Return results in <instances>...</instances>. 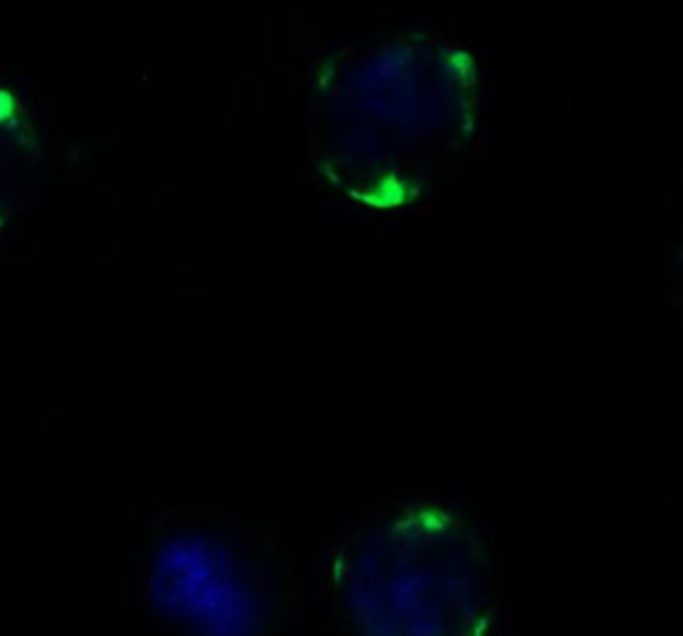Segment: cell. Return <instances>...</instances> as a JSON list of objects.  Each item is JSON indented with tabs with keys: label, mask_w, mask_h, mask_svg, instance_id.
<instances>
[{
	"label": "cell",
	"mask_w": 683,
	"mask_h": 636,
	"mask_svg": "<svg viewBox=\"0 0 683 636\" xmlns=\"http://www.w3.org/2000/svg\"><path fill=\"white\" fill-rule=\"evenodd\" d=\"M0 127L14 132L19 142H24V137L33 140V129L22 121V103L9 86H0Z\"/></svg>",
	"instance_id": "obj_2"
},
{
	"label": "cell",
	"mask_w": 683,
	"mask_h": 636,
	"mask_svg": "<svg viewBox=\"0 0 683 636\" xmlns=\"http://www.w3.org/2000/svg\"><path fill=\"white\" fill-rule=\"evenodd\" d=\"M448 71L459 73V76H463V78H472L474 76V60L469 57L467 52H453L448 60Z\"/></svg>",
	"instance_id": "obj_3"
},
{
	"label": "cell",
	"mask_w": 683,
	"mask_h": 636,
	"mask_svg": "<svg viewBox=\"0 0 683 636\" xmlns=\"http://www.w3.org/2000/svg\"><path fill=\"white\" fill-rule=\"evenodd\" d=\"M416 186L410 180L397 178V174H386L381 183H375L373 189H362V191H351V197L356 202H365L370 208H399V204L410 202L416 199Z\"/></svg>",
	"instance_id": "obj_1"
},
{
	"label": "cell",
	"mask_w": 683,
	"mask_h": 636,
	"mask_svg": "<svg viewBox=\"0 0 683 636\" xmlns=\"http://www.w3.org/2000/svg\"><path fill=\"white\" fill-rule=\"evenodd\" d=\"M6 221H9V210H3V208H0V229L6 226Z\"/></svg>",
	"instance_id": "obj_4"
}]
</instances>
